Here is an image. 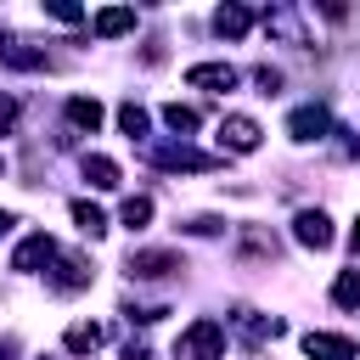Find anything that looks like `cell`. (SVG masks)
<instances>
[{"instance_id": "9a60e30c", "label": "cell", "mask_w": 360, "mask_h": 360, "mask_svg": "<svg viewBox=\"0 0 360 360\" xmlns=\"http://www.w3.org/2000/svg\"><path fill=\"white\" fill-rule=\"evenodd\" d=\"M68 124H73L79 135H96V129H101V101H96V96H73V101H68Z\"/></svg>"}, {"instance_id": "3957f363", "label": "cell", "mask_w": 360, "mask_h": 360, "mask_svg": "<svg viewBox=\"0 0 360 360\" xmlns=\"http://www.w3.org/2000/svg\"><path fill=\"white\" fill-rule=\"evenodd\" d=\"M90 281H96L90 253H56V270H51V287L56 292H84Z\"/></svg>"}, {"instance_id": "ac0fdd59", "label": "cell", "mask_w": 360, "mask_h": 360, "mask_svg": "<svg viewBox=\"0 0 360 360\" xmlns=\"http://www.w3.org/2000/svg\"><path fill=\"white\" fill-rule=\"evenodd\" d=\"M248 28H253V11H248V6H219V11H214V34L242 39Z\"/></svg>"}, {"instance_id": "5bb4252c", "label": "cell", "mask_w": 360, "mask_h": 360, "mask_svg": "<svg viewBox=\"0 0 360 360\" xmlns=\"http://www.w3.org/2000/svg\"><path fill=\"white\" fill-rule=\"evenodd\" d=\"M90 28H96L101 39H118V34H129V28H135V11H129V6H107V11H96V17H90Z\"/></svg>"}, {"instance_id": "484cf974", "label": "cell", "mask_w": 360, "mask_h": 360, "mask_svg": "<svg viewBox=\"0 0 360 360\" xmlns=\"http://www.w3.org/2000/svg\"><path fill=\"white\" fill-rule=\"evenodd\" d=\"M253 84H259L264 96H276V90H281V73H276V68H259V73H253Z\"/></svg>"}, {"instance_id": "f546056e", "label": "cell", "mask_w": 360, "mask_h": 360, "mask_svg": "<svg viewBox=\"0 0 360 360\" xmlns=\"http://www.w3.org/2000/svg\"><path fill=\"white\" fill-rule=\"evenodd\" d=\"M11 225H17V219H11V214H6V208H0V236H6V231H11Z\"/></svg>"}, {"instance_id": "5b68a950", "label": "cell", "mask_w": 360, "mask_h": 360, "mask_svg": "<svg viewBox=\"0 0 360 360\" xmlns=\"http://www.w3.org/2000/svg\"><path fill=\"white\" fill-rule=\"evenodd\" d=\"M259 141H264V129H259L248 112L219 118V146H225V152H259Z\"/></svg>"}, {"instance_id": "f1b7e54d", "label": "cell", "mask_w": 360, "mask_h": 360, "mask_svg": "<svg viewBox=\"0 0 360 360\" xmlns=\"http://www.w3.org/2000/svg\"><path fill=\"white\" fill-rule=\"evenodd\" d=\"M11 354H17V343H11V338H6V343H0V360H11Z\"/></svg>"}, {"instance_id": "2e32d148", "label": "cell", "mask_w": 360, "mask_h": 360, "mask_svg": "<svg viewBox=\"0 0 360 360\" xmlns=\"http://www.w3.org/2000/svg\"><path fill=\"white\" fill-rule=\"evenodd\" d=\"M79 169H84V180H90L96 191H112V186L124 180V174H118V163H112V158H101V152H84V163H79Z\"/></svg>"}, {"instance_id": "d6986e66", "label": "cell", "mask_w": 360, "mask_h": 360, "mask_svg": "<svg viewBox=\"0 0 360 360\" xmlns=\"http://www.w3.org/2000/svg\"><path fill=\"white\" fill-rule=\"evenodd\" d=\"M332 304H338V309H360V270H338V281H332Z\"/></svg>"}, {"instance_id": "8fae6325", "label": "cell", "mask_w": 360, "mask_h": 360, "mask_svg": "<svg viewBox=\"0 0 360 360\" xmlns=\"http://www.w3.org/2000/svg\"><path fill=\"white\" fill-rule=\"evenodd\" d=\"M304 354H309V360H354V338H338V332H309V338H304Z\"/></svg>"}, {"instance_id": "8992f818", "label": "cell", "mask_w": 360, "mask_h": 360, "mask_svg": "<svg viewBox=\"0 0 360 360\" xmlns=\"http://www.w3.org/2000/svg\"><path fill=\"white\" fill-rule=\"evenodd\" d=\"M231 326L248 338V349H259V343L281 338V321H276V315H259V309H248V304H236V309H231Z\"/></svg>"}, {"instance_id": "83f0119b", "label": "cell", "mask_w": 360, "mask_h": 360, "mask_svg": "<svg viewBox=\"0 0 360 360\" xmlns=\"http://www.w3.org/2000/svg\"><path fill=\"white\" fill-rule=\"evenodd\" d=\"M11 118H17V107H11V101H0V129H6Z\"/></svg>"}, {"instance_id": "603a6c76", "label": "cell", "mask_w": 360, "mask_h": 360, "mask_svg": "<svg viewBox=\"0 0 360 360\" xmlns=\"http://www.w3.org/2000/svg\"><path fill=\"white\" fill-rule=\"evenodd\" d=\"M118 219H124L129 231H141V225L152 219V197H124V208H118Z\"/></svg>"}, {"instance_id": "7402d4cb", "label": "cell", "mask_w": 360, "mask_h": 360, "mask_svg": "<svg viewBox=\"0 0 360 360\" xmlns=\"http://www.w3.org/2000/svg\"><path fill=\"white\" fill-rule=\"evenodd\" d=\"M146 124H152V118H146V107H135V101H124V107H118V129H124L129 141H141V135H146Z\"/></svg>"}, {"instance_id": "52a82bcc", "label": "cell", "mask_w": 360, "mask_h": 360, "mask_svg": "<svg viewBox=\"0 0 360 360\" xmlns=\"http://www.w3.org/2000/svg\"><path fill=\"white\" fill-rule=\"evenodd\" d=\"M292 236H298L304 248H315V253H321V248H332V219H326L321 208H304V214L292 219Z\"/></svg>"}, {"instance_id": "277c9868", "label": "cell", "mask_w": 360, "mask_h": 360, "mask_svg": "<svg viewBox=\"0 0 360 360\" xmlns=\"http://www.w3.org/2000/svg\"><path fill=\"white\" fill-rule=\"evenodd\" d=\"M287 135H292V141H326V135H332V112L315 107V101H309V107H292V112H287Z\"/></svg>"}, {"instance_id": "6da1fadb", "label": "cell", "mask_w": 360, "mask_h": 360, "mask_svg": "<svg viewBox=\"0 0 360 360\" xmlns=\"http://www.w3.org/2000/svg\"><path fill=\"white\" fill-rule=\"evenodd\" d=\"M174 360H225V326L219 321H191L180 338H174Z\"/></svg>"}, {"instance_id": "cb8c5ba5", "label": "cell", "mask_w": 360, "mask_h": 360, "mask_svg": "<svg viewBox=\"0 0 360 360\" xmlns=\"http://www.w3.org/2000/svg\"><path fill=\"white\" fill-rule=\"evenodd\" d=\"M186 231H191V236H219V231H225V219H214V214H191V219H186Z\"/></svg>"}, {"instance_id": "7a4b0ae2", "label": "cell", "mask_w": 360, "mask_h": 360, "mask_svg": "<svg viewBox=\"0 0 360 360\" xmlns=\"http://www.w3.org/2000/svg\"><path fill=\"white\" fill-rule=\"evenodd\" d=\"M174 270H186V259L169 253V248H141V253H129V276H135V281H163V276H174Z\"/></svg>"}, {"instance_id": "30bf717a", "label": "cell", "mask_w": 360, "mask_h": 360, "mask_svg": "<svg viewBox=\"0 0 360 360\" xmlns=\"http://www.w3.org/2000/svg\"><path fill=\"white\" fill-rule=\"evenodd\" d=\"M158 169H214L219 158H208V152H191V146H152L146 152Z\"/></svg>"}, {"instance_id": "7c38bea8", "label": "cell", "mask_w": 360, "mask_h": 360, "mask_svg": "<svg viewBox=\"0 0 360 360\" xmlns=\"http://www.w3.org/2000/svg\"><path fill=\"white\" fill-rule=\"evenodd\" d=\"M236 253H242V259H276V253H281V242H276V231H264V225H242Z\"/></svg>"}, {"instance_id": "4316f807", "label": "cell", "mask_w": 360, "mask_h": 360, "mask_svg": "<svg viewBox=\"0 0 360 360\" xmlns=\"http://www.w3.org/2000/svg\"><path fill=\"white\" fill-rule=\"evenodd\" d=\"M124 360H152V349H141V343H129V349H124Z\"/></svg>"}, {"instance_id": "ba28073f", "label": "cell", "mask_w": 360, "mask_h": 360, "mask_svg": "<svg viewBox=\"0 0 360 360\" xmlns=\"http://www.w3.org/2000/svg\"><path fill=\"white\" fill-rule=\"evenodd\" d=\"M51 259H56V242H51L45 231H34V236H22V242H17L11 270H39V264H51Z\"/></svg>"}, {"instance_id": "ffe728a7", "label": "cell", "mask_w": 360, "mask_h": 360, "mask_svg": "<svg viewBox=\"0 0 360 360\" xmlns=\"http://www.w3.org/2000/svg\"><path fill=\"white\" fill-rule=\"evenodd\" d=\"M163 124H169L174 135H191V129L202 124V112H197V107H180V101H169V107H163Z\"/></svg>"}, {"instance_id": "e0dca14e", "label": "cell", "mask_w": 360, "mask_h": 360, "mask_svg": "<svg viewBox=\"0 0 360 360\" xmlns=\"http://www.w3.org/2000/svg\"><path fill=\"white\" fill-rule=\"evenodd\" d=\"M62 349H68V354H96V349H101V326H96V321H73V326L62 332Z\"/></svg>"}, {"instance_id": "9c48e42d", "label": "cell", "mask_w": 360, "mask_h": 360, "mask_svg": "<svg viewBox=\"0 0 360 360\" xmlns=\"http://www.w3.org/2000/svg\"><path fill=\"white\" fill-rule=\"evenodd\" d=\"M186 84L191 90H231L236 84V68L231 62H197V68H186Z\"/></svg>"}, {"instance_id": "4fadbf2b", "label": "cell", "mask_w": 360, "mask_h": 360, "mask_svg": "<svg viewBox=\"0 0 360 360\" xmlns=\"http://www.w3.org/2000/svg\"><path fill=\"white\" fill-rule=\"evenodd\" d=\"M0 62H6V68H22V73L51 68V56H45L39 45H22V39H0Z\"/></svg>"}, {"instance_id": "d4e9b609", "label": "cell", "mask_w": 360, "mask_h": 360, "mask_svg": "<svg viewBox=\"0 0 360 360\" xmlns=\"http://www.w3.org/2000/svg\"><path fill=\"white\" fill-rule=\"evenodd\" d=\"M45 11H51L56 22H84V11H79V6H68V0H51Z\"/></svg>"}, {"instance_id": "1f68e13d", "label": "cell", "mask_w": 360, "mask_h": 360, "mask_svg": "<svg viewBox=\"0 0 360 360\" xmlns=\"http://www.w3.org/2000/svg\"><path fill=\"white\" fill-rule=\"evenodd\" d=\"M0 169H6V158H0Z\"/></svg>"}, {"instance_id": "4dcf8cb0", "label": "cell", "mask_w": 360, "mask_h": 360, "mask_svg": "<svg viewBox=\"0 0 360 360\" xmlns=\"http://www.w3.org/2000/svg\"><path fill=\"white\" fill-rule=\"evenodd\" d=\"M354 253H360V219H354Z\"/></svg>"}, {"instance_id": "44dd1931", "label": "cell", "mask_w": 360, "mask_h": 360, "mask_svg": "<svg viewBox=\"0 0 360 360\" xmlns=\"http://www.w3.org/2000/svg\"><path fill=\"white\" fill-rule=\"evenodd\" d=\"M73 225H79L84 236H101V231H107V214H101L96 202H84V197H79V202H73Z\"/></svg>"}]
</instances>
